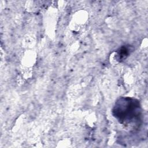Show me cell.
Listing matches in <instances>:
<instances>
[{"instance_id": "6da1fadb", "label": "cell", "mask_w": 148, "mask_h": 148, "mask_svg": "<svg viewBox=\"0 0 148 148\" xmlns=\"http://www.w3.org/2000/svg\"><path fill=\"white\" fill-rule=\"evenodd\" d=\"M141 113L139 102L136 99L122 97L115 103L113 116L124 125H130L139 119Z\"/></svg>"}, {"instance_id": "7a4b0ae2", "label": "cell", "mask_w": 148, "mask_h": 148, "mask_svg": "<svg viewBox=\"0 0 148 148\" xmlns=\"http://www.w3.org/2000/svg\"><path fill=\"white\" fill-rule=\"evenodd\" d=\"M128 54V50L125 47H123L120 49V51L119 53V55L120 57V59L125 58V57Z\"/></svg>"}]
</instances>
